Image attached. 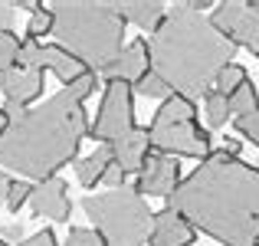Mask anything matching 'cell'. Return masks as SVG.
<instances>
[{
	"label": "cell",
	"instance_id": "cell-7",
	"mask_svg": "<svg viewBox=\"0 0 259 246\" xmlns=\"http://www.w3.org/2000/svg\"><path fill=\"white\" fill-rule=\"evenodd\" d=\"M132 128H138L135 125V89L128 82H105L99 115H95L89 135L95 141H102V145H112L121 135H128Z\"/></svg>",
	"mask_w": 259,
	"mask_h": 246
},
{
	"label": "cell",
	"instance_id": "cell-29",
	"mask_svg": "<svg viewBox=\"0 0 259 246\" xmlns=\"http://www.w3.org/2000/svg\"><path fill=\"white\" fill-rule=\"evenodd\" d=\"M125 181H128V174H125L121 164H112V168L105 171V177H102V184H108L112 190H121V187H125Z\"/></svg>",
	"mask_w": 259,
	"mask_h": 246
},
{
	"label": "cell",
	"instance_id": "cell-32",
	"mask_svg": "<svg viewBox=\"0 0 259 246\" xmlns=\"http://www.w3.org/2000/svg\"><path fill=\"white\" fill-rule=\"evenodd\" d=\"M220 151L223 154H230V158H240V151H243V141H236V138H227L220 145Z\"/></svg>",
	"mask_w": 259,
	"mask_h": 246
},
{
	"label": "cell",
	"instance_id": "cell-20",
	"mask_svg": "<svg viewBox=\"0 0 259 246\" xmlns=\"http://www.w3.org/2000/svg\"><path fill=\"white\" fill-rule=\"evenodd\" d=\"M20 50H23V39L13 30H0V76L20 63Z\"/></svg>",
	"mask_w": 259,
	"mask_h": 246
},
{
	"label": "cell",
	"instance_id": "cell-2",
	"mask_svg": "<svg viewBox=\"0 0 259 246\" xmlns=\"http://www.w3.org/2000/svg\"><path fill=\"white\" fill-rule=\"evenodd\" d=\"M89 128L85 105L63 89L46 105L26 108L23 115L10 118L0 138V168H10L30 181L56 177L59 168L79 158V145Z\"/></svg>",
	"mask_w": 259,
	"mask_h": 246
},
{
	"label": "cell",
	"instance_id": "cell-3",
	"mask_svg": "<svg viewBox=\"0 0 259 246\" xmlns=\"http://www.w3.org/2000/svg\"><path fill=\"white\" fill-rule=\"evenodd\" d=\"M233 56V39H227L210 17L190 10L187 4H174L161 30L151 36V69L190 102L210 92V82H217L223 66L236 63Z\"/></svg>",
	"mask_w": 259,
	"mask_h": 246
},
{
	"label": "cell",
	"instance_id": "cell-36",
	"mask_svg": "<svg viewBox=\"0 0 259 246\" xmlns=\"http://www.w3.org/2000/svg\"><path fill=\"white\" fill-rule=\"evenodd\" d=\"M253 10H256V13H259V0H253Z\"/></svg>",
	"mask_w": 259,
	"mask_h": 246
},
{
	"label": "cell",
	"instance_id": "cell-6",
	"mask_svg": "<svg viewBox=\"0 0 259 246\" xmlns=\"http://www.w3.org/2000/svg\"><path fill=\"white\" fill-rule=\"evenodd\" d=\"M151 145L167 158H197L207 161L213 154V138L197 118V105L187 95H171L161 102L151 125Z\"/></svg>",
	"mask_w": 259,
	"mask_h": 246
},
{
	"label": "cell",
	"instance_id": "cell-28",
	"mask_svg": "<svg viewBox=\"0 0 259 246\" xmlns=\"http://www.w3.org/2000/svg\"><path fill=\"white\" fill-rule=\"evenodd\" d=\"M66 89H69V92L76 95L79 102H85L89 95H92L95 89H99V72H85L82 79H76V82H72V86H66Z\"/></svg>",
	"mask_w": 259,
	"mask_h": 246
},
{
	"label": "cell",
	"instance_id": "cell-30",
	"mask_svg": "<svg viewBox=\"0 0 259 246\" xmlns=\"http://www.w3.org/2000/svg\"><path fill=\"white\" fill-rule=\"evenodd\" d=\"M20 246H59V240H56V233H53V230H39V233L26 236Z\"/></svg>",
	"mask_w": 259,
	"mask_h": 246
},
{
	"label": "cell",
	"instance_id": "cell-9",
	"mask_svg": "<svg viewBox=\"0 0 259 246\" xmlns=\"http://www.w3.org/2000/svg\"><path fill=\"white\" fill-rule=\"evenodd\" d=\"M30 214L33 217H46V220H56V223L69 220L72 217V200H69V194H66L63 177H46V181L33 184Z\"/></svg>",
	"mask_w": 259,
	"mask_h": 246
},
{
	"label": "cell",
	"instance_id": "cell-33",
	"mask_svg": "<svg viewBox=\"0 0 259 246\" xmlns=\"http://www.w3.org/2000/svg\"><path fill=\"white\" fill-rule=\"evenodd\" d=\"M7 190H10V177H7V171L0 168V207H7Z\"/></svg>",
	"mask_w": 259,
	"mask_h": 246
},
{
	"label": "cell",
	"instance_id": "cell-13",
	"mask_svg": "<svg viewBox=\"0 0 259 246\" xmlns=\"http://www.w3.org/2000/svg\"><path fill=\"white\" fill-rule=\"evenodd\" d=\"M151 128H132L128 135H121L118 141H112V154L115 164L125 168V174H141L145 161L151 158Z\"/></svg>",
	"mask_w": 259,
	"mask_h": 246
},
{
	"label": "cell",
	"instance_id": "cell-35",
	"mask_svg": "<svg viewBox=\"0 0 259 246\" xmlns=\"http://www.w3.org/2000/svg\"><path fill=\"white\" fill-rule=\"evenodd\" d=\"M20 236V227H7L4 230V236H0V240H17Z\"/></svg>",
	"mask_w": 259,
	"mask_h": 246
},
{
	"label": "cell",
	"instance_id": "cell-22",
	"mask_svg": "<svg viewBox=\"0 0 259 246\" xmlns=\"http://www.w3.org/2000/svg\"><path fill=\"white\" fill-rule=\"evenodd\" d=\"M259 108V92H256V86L253 82H243L240 89H236L233 95H230V112L240 118V115H249V112H256Z\"/></svg>",
	"mask_w": 259,
	"mask_h": 246
},
{
	"label": "cell",
	"instance_id": "cell-21",
	"mask_svg": "<svg viewBox=\"0 0 259 246\" xmlns=\"http://www.w3.org/2000/svg\"><path fill=\"white\" fill-rule=\"evenodd\" d=\"M135 92H138V95H145V99H161V102H167V99H171V95H174V89L171 86H167V82L164 79H161L158 76V72H148V76H141L138 82H135Z\"/></svg>",
	"mask_w": 259,
	"mask_h": 246
},
{
	"label": "cell",
	"instance_id": "cell-17",
	"mask_svg": "<svg viewBox=\"0 0 259 246\" xmlns=\"http://www.w3.org/2000/svg\"><path fill=\"white\" fill-rule=\"evenodd\" d=\"M230 39H233L236 46H243L249 56L259 59V13L253 10V4L246 7V13H243V20L236 23V30H233Z\"/></svg>",
	"mask_w": 259,
	"mask_h": 246
},
{
	"label": "cell",
	"instance_id": "cell-31",
	"mask_svg": "<svg viewBox=\"0 0 259 246\" xmlns=\"http://www.w3.org/2000/svg\"><path fill=\"white\" fill-rule=\"evenodd\" d=\"M13 10H17V4L0 0V30H10V26H13Z\"/></svg>",
	"mask_w": 259,
	"mask_h": 246
},
{
	"label": "cell",
	"instance_id": "cell-4",
	"mask_svg": "<svg viewBox=\"0 0 259 246\" xmlns=\"http://www.w3.org/2000/svg\"><path fill=\"white\" fill-rule=\"evenodd\" d=\"M53 36L63 50L102 72L125 50V13L112 0H53Z\"/></svg>",
	"mask_w": 259,
	"mask_h": 246
},
{
	"label": "cell",
	"instance_id": "cell-26",
	"mask_svg": "<svg viewBox=\"0 0 259 246\" xmlns=\"http://www.w3.org/2000/svg\"><path fill=\"white\" fill-rule=\"evenodd\" d=\"M66 246H108L102 240L99 230H85V227H72L69 236H66Z\"/></svg>",
	"mask_w": 259,
	"mask_h": 246
},
{
	"label": "cell",
	"instance_id": "cell-18",
	"mask_svg": "<svg viewBox=\"0 0 259 246\" xmlns=\"http://www.w3.org/2000/svg\"><path fill=\"white\" fill-rule=\"evenodd\" d=\"M246 0H220L217 4V10L210 13V23L217 26V30L223 33V36H233V30H236V23L243 20V13H246Z\"/></svg>",
	"mask_w": 259,
	"mask_h": 246
},
{
	"label": "cell",
	"instance_id": "cell-23",
	"mask_svg": "<svg viewBox=\"0 0 259 246\" xmlns=\"http://www.w3.org/2000/svg\"><path fill=\"white\" fill-rule=\"evenodd\" d=\"M243 82H249L246 69H243L240 63H230V66H223V69H220V76H217L213 89H217V92H223V95H233L236 89L243 86Z\"/></svg>",
	"mask_w": 259,
	"mask_h": 246
},
{
	"label": "cell",
	"instance_id": "cell-15",
	"mask_svg": "<svg viewBox=\"0 0 259 246\" xmlns=\"http://www.w3.org/2000/svg\"><path fill=\"white\" fill-rule=\"evenodd\" d=\"M118 7H121V13H125V20H132L138 30L151 33V36L167 20V7L161 4V0H121Z\"/></svg>",
	"mask_w": 259,
	"mask_h": 246
},
{
	"label": "cell",
	"instance_id": "cell-8",
	"mask_svg": "<svg viewBox=\"0 0 259 246\" xmlns=\"http://www.w3.org/2000/svg\"><path fill=\"white\" fill-rule=\"evenodd\" d=\"M181 164L174 158H167V154H151V158L145 161V168H141L138 174V184H135V190H138L141 197L151 194V197H171L177 187H181Z\"/></svg>",
	"mask_w": 259,
	"mask_h": 246
},
{
	"label": "cell",
	"instance_id": "cell-11",
	"mask_svg": "<svg viewBox=\"0 0 259 246\" xmlns=\"http://www.w3.org/2000/svg\"><path fill=\"white\" fill-rule=\"evenodd\" d=\"M0 92H4V99L10 102V105L26 108L30 102H36L39 95H43V69L17 63L10 72L0 76Z\"/></svg>",
	"mask_w": 259,
	"mask_h": 246
},
{
	"label": "cell",
	"instance_id": "cell-12",
	"mask_svg": "<svg viewBox=\"0 0 259 246\" xmlns=\"http://www.w3.org/2000/svg\"><path fill=\"white\" fill-rule=\"evenodd\" d=\"M194 240H197V227L184 214H177L174 207H164L154 214L151 236H148L151 246H190Z\"/></svg>",
	"mask_w": 259,
	"mask_h": 246
},
{
	"label": "cell",
	"instance_id": "cell-25",
	"mask_svg": "<svg viewBox=\"0 0 259 246\" xmlns=\"http://www.w3.org/2000/svg\"><path fill=\"white\" fill-rule=\"evenodd\" d=\"M30 194H33V187L26 181H10V190H7V210L10 214H20V207L23 203H30Z\"/></svg>",
	"mask_w": 259,
	"mask_h": 246
},
{
	"label": "cell",
	"instance_id": "cell-16",
	"mask_svg": "<svg viewBox=\"0 0 259 246\" xmlns=\"http://www.w3.org/2000/svg\"><path fill=\"white\" fill-rule=\"evenodd\" d=\"M115 164V154H112V145H99L89 158H82L76 164V177L82 187H95V184L105 177V171Z\"/></svg>",
	"mask_w": 259,
	"mask_h": 246
},
{
	"label": "cell",
	"instance_id": "cell-27",
	"mask_svg": "<svg viewBox=\"0 0 259 246\" xmlns=\"http://www.w3.org/2000/svg\"><path fill=\"white\" fill-rule=\"evenodd\" d=\"M233 125H236V132H240L243 138H249L259 148V108H256V112H249V115H240Z\"/></svg>",
	"mask_w": 259,
	"mask_h": 246
},
{
	"label": "cell",
	"instance_id": "cell-1",
	"mask_svg": "<svg viewBox=\"0 0 259 246\" xmlns=\"http://www.w3.org/2000/svg\"><path fill=\"white\" fill-rule=\"evenodd\" d=\"M167 207L223 246L259 243V168L217 148L181 181Z\"/></svg>",
	"mask_w": 259,
	"mask_h": 246
},
{
	"label": "cell",
	"instance_id": "cell-5",
	"mask_svg": "<svg viewBox=\"0 0 259 246\" xmlns=\"http://www.w3.org/2000/svg\"><path fill=\"white\" fill-rule=\"evenodd\" d=\"M82 210L108 246H145L151 236L154 214L145 197L132 187L89 194L82 197Z\"/></svg>",
	"mask_w": 259,
	"mask_h": 246
},
{
	"label": "cell",
	"instance_id": "cell-37",
	"mask_svg": "<svg viewBox=\"0 0 259 246\" xmlns=\"http://www.w3.org/2000/svg\"><path fill=\"white\" fill-rule=\"evenodd\" d=\"M0 246H10V243H7V240H0Z\"/></svg>",
	"mask_w": 259,
	"mask_h": 246
},
{
	"label": "cell",
	"instance_id": "cell-14",
	"mask_svg": "<svg viewBox=\"0 0 259 246\" xmlns=\"http://www.w3.org/2000/svg\"><path fill=\"white\" fill-rule=\"evenodd\" d=\"M43 69H50L63 86H72V82L82 79L85 72H92L82 59H76L69 50H63L59 43H46L43 46Z\"/></svg>",
	"mask_w": 259,
	"mask_h": 246
},
{
	"label": "cell",
	"instance_id": "cell-24",
	"mask_svg": "<svg viewBox=\"0 0 259 246\" xmlns=\"http://www.w3.org/2000/svg\"><path fill=\"white\" fill-rule=\"evenodd\" d=\"M53 26H56V17H53V10H50V7H39V10L30 13V23H26V39L53 36Z\"/></svg>",
	"mask_w": 259,
	"mask_h": 246
},
{
	"label": "cell",
	"instance_id": "cell-34",
	"mask_svg": "<svg viewBox=\"0 0 259 246\" xmlns=\"http://www.w3.org/2000/svg\"><path fill=\"white\" fill-rule=\"evenodd\" d=\"M10 118H13V115L7 112V108H0V138H4V132H7V125H10Z\"/></svg>",
	"mask_w": 259,
	"mask_h": 246
},
{
	"label": "cell",
	"instance_id": "cell-38",
	"mask_svg": "<svg viewBox=\"0 0 259 246\" xmlns=\"http://www.w3.org/2000/svg\"><path fill=\"white\" fill-rule=\"evenodd\" d=\"M256 246H259V243H256Z\"/></svg>",
	"mask_w": 259,
	"mask_h": 246
},
{
	"label": "cell",
	"instance_id": "cell-19",
	"mask_svg": "<svg viewBox=\"0 0 259 246\" xmlns=\"http://www.w3.org/2000/svg\"><path fill=\"white\" fill-rule=\"evenodd\" d=\"M203 108H207V125L210 128H223L230 121V95L217 92V89H210L207 95H203Z\"/></svg>",
	"mask_w": 259,
	"mask_h": 246
},
{
	"label": "cell",
	"instance_id": "cell-10",
	"mask_svg": "<svg viewBox=\"0 0 259 246\" xmlns=\"http://www.w3.org/2000/svg\"><path fill=\"white\" fill-rule=\"evenodd\" d=\"M148 72H151V43H148V39H132V43L118 53V59L108 63L99 76H105L108 82H128V86H135V82L141 76H148Z\"/></svg>",
	"mask_w": 259,
	"mask_h": 246
}]
</instances>
